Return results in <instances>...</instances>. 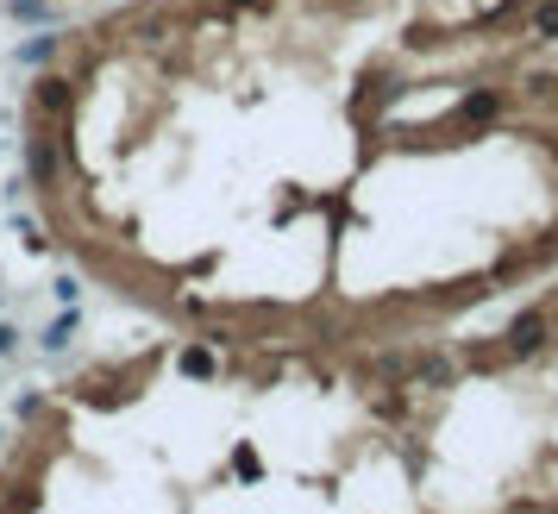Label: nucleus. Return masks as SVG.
Instances as JSON below:
<instances>
[{
  "instance_id": "nucleus-1",
  "label": "nucleus",
  "mask_w": 558,
  "mask_h": 514,
  "mask_svg": "<svg viewBox=\"0 0 558 514\" xmlns=\"http://www.w3.org/2000/svg\"><path fill=\"white\" fill-rule=\"evenodd\" d=\"M69 101H76V82H69V76H51V69H44V76L32 82V107L44 113V120L69 113Z\"/></svg>"
},
{
  "instance_id": "nucleus-2",
  "label": "nucleus",
  "mask_w": 558,
  "mask_h": 514,
  "mask_svg": "<svg viewBox=\"0 0 558 514\" xmlns=\"http://www.w3.org/2000/svg\"><path fill=\"white\" fill-rule=\"evenodd\" d=\"M546 333H552V326H546V314L533 308V314H521L515 326H508V345H502V352H508V358H533V352L546 345Z\"/></svg>"
},
{
  "instance_id": "nucleus-3",
  "label": "nucleus",
  "mask_w": 558,
  "mask_h": 514,
  "mask_svg": "<svg viewBox=\"0 0 558 514\" xmlns=\"http://www.w3.org/2000/svg\"><path fill=\"white\" fill-rule=\"evenodd\" d=\"M63 170V151H57V138H26V176L38 182V189H51Z\"/></svg>"
},
{
  "instance_id": "nucleus-4",
  "label": "nucleus",
  "mask_w": 558,
  "mask_h": 514,
  "mask_svg": "<svg viewBox=\"0 0 558 514\" xmlns=\"http://www.w3.org/2000/svg\"><path fill=\"white\" fill-rule=\"evenodd\" d=\"M76 326H82V314L76 308H63L51 326H44L38 333V345H44V358H57V352H69V345H76Z\"/></svg>"
},
{
  "instance_id": "nucleus-5",
  "label": "nucleus",
  "mask_w": 558,
  "mask_h": 514,
  "mask_svg": "<svg viewBox=\"0 0 558 514\" xmlns=\"http://www.w3.org/2000/svg\"><path fill=\"white\" fill-rule=\"evenodd\" d=\"M0 13H7V19H19V26H63V19H57V7H51V0H0Z\"/></svg>"
},
{
  "instance_id": "nucleus-6",
  "label": "nucleus",
  "mask_w": 558,
  "mask_h": 514,
  "mask_svg": "<svg viewBox=\"0 0 558 514\" xmlns=\"http://www.w3.org/2000/svg\"><path fill=\"white\" fill-rule=\"evenodd\" d=\"M63 51V38H57V26H38L26 44H19V63H26V69H44V63H51Z\"/></svg>"
},
{
  "instance_id": "nucleus-7",
  "label": "nucleus",
  "mask_w": 558,
  "mask_h": 514,
  "mask_svg": "<svg viewBox=\"0 0 558 514\" xmlns=\"http://www.w3.org/2000/svg\"><path fill=\"white\" fill-rule=\"evenodd\" d=\"M176 370H182V377H189V383H207V377H214V370H220V358H214V345H182Z\"/></svg>"
},
{
  "instance_id": "nucleus-8",
  "label": "nucleus",
  "mask_w": 558,
  "mask_h": 514,
  "mask_svg": "<svg viewBox=\"0 0 558 514\" xmlns=\"http://www.w3.org/2000/svg\"><path fill=\"white\" fill-rule=\"evenodd\" d=\"M408 383H414V389H421V383H427V389L452 383V358H414V364H408Z\"/></svg>"
},
{
  "instance_id": "nucleus-9",
  "label": "nucleus",
  "mask_w": 558,
  "mask_h": 514,
  "mask_svg": "<svg viewBox=\"0 0 558 514\" xmlns=\"http://www.w3.org/2000/svg\"><path fill=\"white\" fill-rule=\"evenodd\" d=\"M232 471H239V477H251V483H258V477H264V464H258V452H251V446H239V452H232Z\"/></svg>"
},
{
  "instance_id": "nucleus-10",
  "label": "nucleus",
  "mask_w": 558,
  "mask_h": 514,
  "mask_svg": "<svg viewBox=\"0 0 558 514\" xmlns=\"http://www.w3.org/2000/svg\"><path fill=\"white\" fill-rule=\"evenodd\" d=\"M51 295L63 301V308H76V301H82V283H76V276H69V270H63V276H57V283H51Z\"/></svg>"
},
{
  "instance_id": "nucleus-11",
  "label": "nucleus",
  "mask_w": 558,
  "mask_h": 514,
  "mask_svg": "<svg viewBox=\"0 0 558 514\" xmlns=\"http://www.w3.org/2000/svg\"><path fill=\"white\" fill-rule=\"evenodd\" d=\"M533 32H540V38H558V0H546V7L533 13Z\"/></svg>"
},
{
  "instance_id": "nucleus-12",
  "label": "nucleus",
  "mask_w": 558,
  "mask_h": 514,
  "mask_svg": "<svg viewBox=\"0 0 558 514\" xmlns=\"http://www.w3.org/2000/svg\"><path fill=\"white\" fill-rule=\"evenodd\" d=\"M502 101L496 95H471V101H464V120H490V113H496Z\"/></svg>"
},
{
  "instance_id": "nucleus-13",
  "label": "nucleus",
  "mask_w": 558,
  "mask_h": 514,
  "mask_svg": "<svg viewBox=\"0 0 558 514\" xmlns=\"http://www.w3.org/2000/svg\"><path fill=\"white\" fill-rule=\"evenodd\" d=\"M13 414H19V420H38V414H44V395H38V389H26V395L13 402Z\"/></svg>"
},
{
  "instance_id": "nucleus-14",
  "label": "nucleus",
  "mask_w": 558,
  "mask_h": 514,
  "mask_svg": "<svg viewBox=\"0 0 558 514\" xmlns=\"http://www.w3.org/2000/svg\"><path fill=\"white\" fill-rule=\"evenodd\" d=\"M19 339H26V333H19L13 320H0V358H13V352H19Z\"/></svg>"
},
{
  "instance_id": "nucleus-15",
  "label": "nucleus",
  "mask_w": 558,
  "mask_h": 514,
  "mask_svg": "<svg viewBox=\"0 0 558 514\" xmlns=\"http://www.w3.org/2000/svg\"><path fill=\"white\" fill-rule=\"evenodd\" d=\"M232 7H264V0H232Z\"/></svg>"
}]
</instances>
